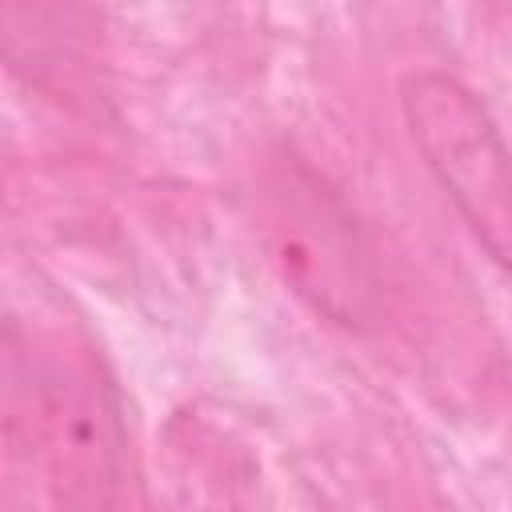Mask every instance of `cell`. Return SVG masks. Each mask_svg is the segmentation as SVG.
<instances>
[{
    "mask_svg": "<svg viewBox=\"0 0 512 512\" xmlns=\"http://www.w3.org/2000/svg\"><path fill=\"white\" fill-rule=\"evenodd\" d=\"M400 108L424 168L456 204L476 244L500 268H512V148L488 108L444 72L408 76Z\"/></svg>",
    "mask_w": 512,
    "mask_h": 512,
    "instance_id": "obj_1",
    "label": "cell"
},
{
    "mask_svg": "<svg viewBox=\"0 0 512 512\" xmlns=\"http://www.w3.org/2000/svg\"><path fill=\"white\" fill-rule=\"evenodd\" d=\"M8 388V444H28L60 504H100L116 484L120 420L92 372L32 356Z\"/></svg>",
    "mask_w": 512,
    "mask_h": 512,
    "instance_id": "obj_2",
    "label": "cell"
}]
</instances>
